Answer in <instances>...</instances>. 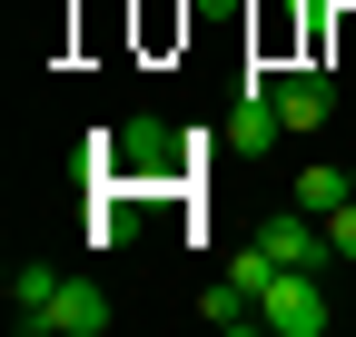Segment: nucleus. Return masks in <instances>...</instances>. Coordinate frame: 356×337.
Listing matches in <instances>:
<instances>
[{"instance_id":"1","label":"nucleus","mask_w":356,"mask_h":337,"mask_svg":"<svg viewBox=\"0 0 356 337\" xmlns=\"http://www.w3.org/2000/svg\"><path fill=\"white\" fill-rule=\"evenodd\" d=\"M267 327H277V337H327V268H277V278H267Z\"/></svg>"},{"instance_id":"2","label":"nucleus","mask_w":356,"mask_h":337,"mask_svg":"<svg viewBox=\"0 0 356 337\" xmlns=\"http://www.w3.org/2000/svg\"><path fill=\"white\" fill-rule=\"evenodd\" d=\"M277 130H287V119H277V70H248V100L228 109V149L238 159H267Z\"/></svg>"},{"instance_id":"3","label":"nucleus","mask_w":356,"mask_h":337,"mask_svg":"<svg viewBox=\"0 0 356 337\" xmlns=\"http://www.w3.org/2000/svg\"><path fill=\"white\" fill-rule=\"evenodd\" d=\"M109 168H129V179H178V168H188V149H178L159 119H129V130L109 139Z\"/></svg>"},{"instance_id":"4","label":"nucleus","mask_w":356,"mask_h":337,"mask_svg":"<svg viewBox=\"0 0 356 337\" xmlns=\"http://www.w3.org/2000/svg\"><path fill=\"white\" fill-rule=\"evenodd\" d=\"M257 248H267L277 268H327V258H337L317 208H287V219H267V228H257Z\"/></svg>"},{"instance_id":"5","label":"nucleus","mask_w":356,"mask_h":337,"mask_svg":"<svg viewBox=\"0 0 356 337\" xmlns=\"http://www.w3.org/2000/svg\"><path fill=\"white\" fill-rule=\"evenodd\" d=\"M327 100H337V79H327V70H277V119H287V130H317Z\"/></svg>"},{"instance_id":"6","label":"nucleus","mask_w":356,"mask_h":337,"mask_svg":"<svg viewBox=\"0 0 356 337\" xmlns=\"http://www.w3.org/2000/svg\"><path fill=\"white\" fill-rule=\"evenodd\" d=\"M99 327H109V298H99V278H60L50 337H99Z\"/></svg>"},{"instance_id":"7","label":"nucleus","mask_w":356,"mask_h":337,"mask_svg":"<svg viewBox=\"0 0 356 337\" xmlns=\"http://www.w3.org/2000/svg\"><path fill=\"white\" fill-rule=\"evenodd\" d=\"M50 308H60V278L50 268H20L10 278V327L20 337H50Z\"/></svg>"},{"instance_id":"8","label":"nucleus","mask_w":356,"mask_h":337,"mask_svg":"<svg viewBox=\"0 0 356 337\" xmlns=\"http://www.w3.org/2000/svg\"><path fill=\"white\" fill-rule=\"evenodd\" d=\"M198 308H208V327H228V337H248V327H267V308H257V288H238V278H218V288H208Z\"/></svg>"},{"instance_id":"9","label":"nucleus","mask_w":356,"mask_h":337,"mask_svg":"<svg viewBox=\"0 0 356 337\" xmlns=\"http://www.w3.org/2000/svg\"><path fill=\"white\" fill-rule=\"evenodd\" d=\"M346 198H356V189H346L337 159H307V168H297V208H317V219H327V208H346Z\"/></svg>"},{"instance_id":"10","label":"nucleus","mask_w":356,"mask_h":337,"mask_svg":"<svg viewBox=\"0 0 356 337\" xmlns=\"http://www.w3.org/2000/svg\"><path fill=\"white\" fill-rule=\"evenodd\" d=\"M228 278H238V288H257V298H267V278H277V258H267V248H238V258H228Z\"/></svg>"},{"instance_id":"11","label":"nucleus","mask_w":356,"mask_h":337,"mask_svg":"<svg viewBox=\"0 0 356 337\" xmlns=\"http://www.w3.org/2000/svg\"><path fill=\"white\" fill-rule=\"evenodd\" d=\"M327 248H337V258H356V198H346V208H327Z\"/></svg>"},{"instance_id":"12","label":"nucleus","mask_w":356,"mask_h":337,"mask_svg":"<svg viewBox=\"0 0 356 337\" xmlns=\"http://www.w3.org/2000/svg\"><path fill=\"white\" fill-rule=\"evenodd\" d=\"M287 10H317V0H287Z\"/></svg>"},{"instance_id":"13","label":"nucleus","mask_w":356,"mask_h":337,"mask_svg":"<svg viewBox=\"0 0 356 337\" xmlns=\"http://www.w3.org/2000/svg\"><path fill=\"white\" fill-rule=\"evenodd\" d=\"M346 189H356V159H346Z\"/></svg>"}]
</instances>
